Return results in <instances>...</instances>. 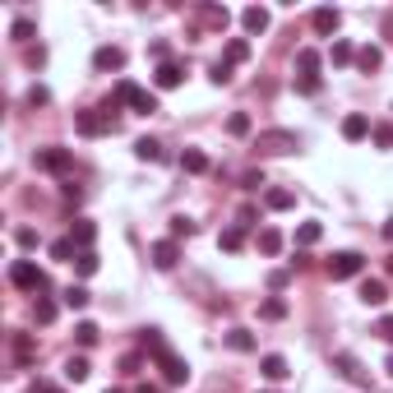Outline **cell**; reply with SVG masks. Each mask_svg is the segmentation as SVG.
<instances>
[{
  "mask_svg": "<svg viewBox=\"0 0 393 393\" xmlns=\"http://www.w3.org/2000/svg\"><path fill=\"white\" fill-rule=\"evenodd\" d=\"M365 273V255L361 250H338V255L329 259V278L333 282H347V278H361Z\"/></svg>",
  "mask_w": 393,
  "mask_h": 393,
  "instance_id": "obj_1",
  "label": "cell"
},
{
  "mask_svg": "<svg viewBox=\"0 0 393 393\" xmlns=\"http://www.w3.org/2000/svg\"><path fill=\"white\" fill-rule=\"evenodd\" d=\"M10 282H15L19 291H46V273L32 264V259H15L10 264Z\"/></svg>",
  "mask_w": 393,
  "mask_h": 393,
  "instance_id": "obj_2",
  "label": "cell"
},
{
  "mask_svg": "<svg viewBox=\"0 0 393 393\" xmlns=\"http://www.w3.org/2000/svg\"><path fill=\"white\" fill-rule=\"evenodd\" d=\"M291 148H301L296 130H264V135H255V153H291Z\"/></svg>",
  "mask_w": 393,
  "mask_h": 393,
  "instance_id": "obj_3",
  "label": "cell"
},
{
  "mask_svg": "<svg viewBox=\"0 0 393 393\" xmlns=\"http://www.w3.org/2000/svg\"><path fill=\"white\" fill-rule=\"evenodd\" d=\"M32 166L37 171H51V176H65L75 166V157H70V148H37L32 153Z\"/></svg>",
  "mask_w": 393,
  "mask_h": 393,
  "instance_id": "obj_4",
  "label": "cell"
},
{
  "mask_svg": "<svg viewBox=\"0 0 393 393\" xmlns=\"http://www.w3.org/2000/svg\"><path fill=\"white\" fill-rule=\"evenodd\" d=\"M75 130L84 139H97V135H106V130H116V121L97 106V111H79V116H75Z\"/></svg>",
  "mask_w": 393,
  "mask_h": 393,
  "instance_id": "obj_5",
  "label": "cell"
},
{
  "mask_svg": "<svg viewBox=\"0 0 393 393\" xmlns=\"http://www.w3.org/2000/svg\"><path fill=\"white\" fill-rule=\"evenodd\" d=\"M153 361H157V370H162V379H166V384H185V379H190V365H185L181 356L171 352V347H166V352H157Z\"/></svg>",
  "mask_w": 393,
  "mask_h": 393,
  "instance_id": "obj_6",
  "label": "cell"
},
{
  "mask_svg": "<svg viewBox=\"0 0 393 393\" xmlns=\"http://www.w3.org/2000/svg\"><path fill=\"white\" fill-rule=\"evenodd\" d=\"M370 116H361V111H352V116H343V139L347 144H361V139H370Z\"/></svg>",
  "mask_w": 393,
  "mask_h": 393,
  "instance_id": "obj_7",
  "label": "cell"
},
{
  "mask_svg": "<svg viewBox=\"0 0 393 393\" xmlns=\"http://www.w3.org/2000/svg\"><path fill=\"white\" fill-rule=\"evenodd\" d=\"M148 255H153V269H176V259H181V245H176V241H171V236H166V241H157V245H153V250H148Z\"/></svg>",
  "mask_w": 393,
  "mask_h": 393,
  "instance_id": "obj_8",
  "label": "cell"
},
{
  "mask_svg": "<svg viewBox=\"0 0 393 393\" xmlns=\"http://www.w3.org/2000/svg\"><path fill=\"white\" fill-rule=\"evenodd\" d=\"M93 70H125V51L121 46H97V51H93Z\"/></svg>",
  "mask_w": 393,
  "mask_h": 393,
  "instance_id": "obj_9",
  "label": "cell"
},
{
  "mask_svg": "<svg viewBox=\"0 0 393 393\" xmlns=\"http://www.w3.org/2000/svg\"><path fill=\"white\" fill-rule=\"evenodd\" d=\"M338 23H343V15H338V10H329V5L310 15V28H315L319 37H333V32H338Z\"/></svg>",
  "mask_w": 393,
  "mask_h": 393,
  "instance_id": "obj_10",
  "label": "cell"
},
{
  "mask_svg": "<svg viewBox=\"0 0 393 393\" xmlns=\"http://www.w3.org/2000/svg\"><path fill=\"white\" fill-rule=\"evenodd\" d=\"M181 79H185V70L176 61H162L157 65V75H153V84H157V88H181Z\"/></svg>",
  "mask_w": 393,
  "mask_h": 393,
  "instance_id": "obj_11",
  "label": "cell"
},
{
  "mask_svg": "<svg viewBox=\"0 0 393 393\" xmlns=\"http://www.w3.org/2000/svg\"><path fill=\"white\" fill-rule=\"evenodd\" d=\"M259 370H264V379H287V375H291L287 356H278V352H269V356L259 361Z\"/></svg>",
  "mask_w": 393,
  "mask_h": 393,
  "instance_id": "obj_12",
  "label": "cell"
},
{
  "mask_svg": "<svg viewBox=\"0 0 393 393\" xmlns=\"http://www.w3.org/2000/svg\"><path fill=\"white\" fill-rule=\"evenodd\" d=\"M255 245H259V255H278V250H282V231L278 227H259V236H255Z\"/></svg>",
  "mask_w": 393,
  "mask_h": 393,
  "instance_id": "obj_13",
  "label": "cell"
},
{
  "mask_svg": "<svg viewBox=\"0 0 393 393\" xmlns=\"http://www.w3.org/2000/svg\"><path fill=\"white\" fill-rule=\"evenodd\" d=\"M361 301L365 305H384L389 301V287H384L379 278H361Z\"/></svg>",
  "mask_w": 393,
  "mask_h": 393,
  "instance_id": "obj_14",
  "label": "cell"
},
{
  "mask_svg": "<svg viewBox=\"0 0 393 393\" xmlns=\"http://www.w3.org/2000/svg\"><path fill=\"white\" fill-rule=\"evenodd\" d=\"M296 70H301V79H319V51L315 46H301L296 51Z\"/></svg>",
  "mask_w": 393,
  "mask_h": 393,
  "instance_id": "obj_15",
  "label": "cell"
},
{
  "mask_svg": "<svg viewBox=\"0 0 393 393\" xmlns=\"http://www.w3.org/2000/svg\"><path fill=\"white\" fill-rule=\"evenodd\" d=\"M241 23H245V32H264L269 28V10L264 5H250V10H241Z\"/></svg>",
  "mask_w": 393,
  "mask_h": 393,
  "instance_id": "obj_16",
  "label": "cell"
},
{
  "mask_svg": "<svg viewBox=\"0 0 393 393\" xmlns=\"http://www.w3.org/2000/svg\"><path fill=\"white\" fill-rule=\"evenodd\" d=\"M181 171H190V176H204V171H209V153L185 148V153H181Z\"/></svg>",
  "mask_w": 393,
  "mask_h": 393,
  "instance_id": "obj_17",
  "label": "cell"
},
{
  "mask_svg": "<svg viewBox=\"0 0 393 393\" xmlns=\"http://www.w3.org/2000/svg\"><path fill=\"white\" fill-rule=\"evenodd\" d=\"M329 61H333V65H352V61H356V46H352L347 37H333V46H329Z\"/></svg>",
  "mask_w": 393,
  "mask_h": 393,
  "instance_id": "obj_18",
  "label": "cell"
},
{
  "mask_svg": "<svg viewBox=\"0 0 393 393\" xmlns=\"http://www.w3.org/2000/svg\"><path fill=\"white\" fill-rule=\"evenodd\" d=\"M356 65H361L365 75H375L379 65H384V51H379V46H370V42H365L361 51H356Z\"/></svg>",
  "mask_w": 393,
  "mask_h": 393,
  "instance_id": "obj_19",
  "label": "cell"
},
{
  "mask_svg": "<svg viewBox=\"0 0 393 393\" xmlns=\"http://www.w3.org/2000/svg\"><path fill=\"white\" fill-rule=\"evenodd\" d=\"M264 204H269L273 213H287L291 204H296V195H291V190H278V185H273V190H264Z\"/></svg>",
  "mask_w": 393,
  "mask_h": 393,
  "instance_id": "obj_20",
  "label": "cell"
},
{
  "mask_svg": "<svg viewBox=\"0 0 393 393\" xmlns=\"http://www.w3.org/2000/svg\"><path fill=\"white\" fill-rule=\"evenodd\" d=\"M88 375H93L88 356H70V361H65V379H70V384H84Z\"/></svg>",
  "mask_w": 393,
  "mask_h": 393,
  "instance_id": "obj_21",
  "label": "cell"
},
{
  "mask_svg": "<svg viewBox=\"0 0 393 393\" xmlns=\"http://www.w3.org/2000/svg\"><path fill=\"white\" fill-rule=\"evenodd\" d=\"M222 61H227V65H245V61H250V42H245V37H231L227 51H222Z\"/></svg>",
  "mask_w": 393,
  "mask_h": 393,
  "instance_id": "obj_22",
  "label": "cell"
},
{
  "mask_svg": "<svg viewBox=\"0 0 393 393\" xmlns=\"http://www.w3.org/2000/svg\"><path fill=\"white\" fill-rule=\"evenodd\" d=\"M70 241H75L79 250H93V241H97V227H93V222H84V218H79V222H75V231H70Z\"/></svg>",
  "mask_w": 393,
  "mask_h": 393,
  "instance_id": "obj_23",
  "label": "cell"
},
{
  "mask_svg": "<svg viewBox=\"0 0 393 393\" xmlns=\"http://www.w3.org/2000/svg\"><path fill=\"white\" fill-rule=\"evenodd\" d=\"M135 157H139V162H162V144L144 135V139L135 144Z\"/></svg>",
  "mask_w": 393,
  "mask_h": 393,
  "instance_id": "obj_24",
  "label": "cell"
},
{
  "mask_svg": "<svg viewBox=\"0 0 393 393\" xmlns=\"http://www.w3.org/2000/svg\"><path fill=\"white\" fill-rule=\"evenodd\" d=\"M75 338H79V347H97V338H102V329H97L93 319H79V324H75Z\"/></svg>",
  "mask_w": 393,
  "mask_h": 393,
  "instance_id": "obj_25",
  "label": "cell"
},
{
  "mask_svg": "<svg viewBox=\"0 0 393 393\" xmlns=\"http://www.w3.org/2000/svg\"><path fill=\"white\" fill-rule=\"evenodd\" d=\"M56 315H61V305L51 301V296H37V305H32V319H37V324H51Z\"/></svg>",
  "mask_w": 393,
  "mask_h": 393,
  "instance_id": "obj_26",
  "label": "cell"
},
{
  "mask_svg": "<svg viewBox=\"0 0 393 393\" xmlns=\"http://www.w3.org/2000/svg\"><path fill=\"white\" fill-rule=\"evenodd\" d=\"M259 319H287V301H282V296H269V301H259Z\"/></svg>",
  "mask_w": 393,
  "mask_h": 393,
  "instance_id": "obj_27",
  "label": "cell"
},
{
  "mask_svg": "<svg viewBox=\"0 0 393 393\" xmlns=\"http://www.w3.org/2000/svg\"><path fill=\"white\" fill-rule=\"evenodd\" d=\"M227 347L231 352H255V333H250V329H231L227 333Z\"/></svg>",
  "mask_w": 393,
  "mask_h": 393,
  "instance_id": "obj_28",
  "label": "cell"
},
{
  "mask_svg": "<svg viewBox=\"0 0 393 393\" xmlns=\"http://www.w3.org/2000/svg\"><path fill=\"white\" fill-rule=\"evenodd\" d=\"M97 269H102V259L93 255V250H79V259H75V273H79V278H93Z\"/></svg>",
  "mask_w": 393,
  "mask_h": 393,
  "instance_id": "obj_29",
  "label": "cell"
},
{
  "mask_svg": "<svg viewBox=\"0 0 393 393\" xmlns=\"http://www.w3.org/2000/svg\"><path fill=\"white\" fill-rule=\"evenodd\" d=\"M61 301L70 305V310H84V305H88L93 296H88V287H84V282H75V287H65V296H61Z\"/></svg>",
  "mask_w": 393,
  "mask_h": 393,
  "instance_id": "obj_30",
  "label": "cell"
},
{
  "mask_svg": "<svg viewBox=\"0 0 393 393\" xmlns=\"http://www.w3.org/2000/svg\"><path fill=\"white\" fill-rule=\"evenodd\" d=\"M51 259H65V264H75V259H79V245L70 241V236H61V241H51Z\"/></svg>",
  "mask_w": 393,
  "mask_h": 393,
  "instance_id": "obj_31",
  "label": "cell"
},
{
  "mask_svg": "<svg viewBox=\"0 0 393 393\" xmlns=\"http://www.w3.org/2000/svg\"><path fill=\"white\" fill-rule=\"evenodd\" d=\"M250 130H255V125H250V116H245V111H231V121H227V135L245 139V135H250Z\"/></svg>",
  "mask_w": 393,
  "mask_h": 393,
  "instance_id": "obj_32",
  "label": "cell"
},
{
  "mask_svg": "<svg viewBox=\"0 0 393 393\" xmlns=\"http://www.w3.org/2000/svg\"><path fill=\"white\" fill-rule=\"evenodd\" d=\"M130 111H139V116H153V111H157V97L139 88V93H135V102H130Z\"/></svg>",
  "mask_w": 393,
  "mask_h": 393,
  "instance_id": "obj_33",
  "label": "cell"
},
{
  "mask_svg": "<svg viewBox=\"0 0 393 393\" xmlns=\"http://www.w3.org/2000/svg\"><path fill=\"white\" fill-rule=\"evenodd\" d=\"M218 245H222V250H241L245 245V227H227L222 236H218Z\"/></svg>",
  "mask_w": 393,
  "mask_h": 393,
  "instance_id": "obj_34",
  "label": "cell"
},
{
  "mask_svg": "<svg viewBox=\"0 0 393 393\" xmlns=\"http://www.w3.org/2000/svg\"><path fill=\"white\" fill-rule=\"evenodd\" d=\"M319 236H324V227H319V222H301V227H296V245H315Z\"/></svg>",
  "mask_w": 393,
  "mask_h": 393,
  "instance_id": "obj_35",
  "label": "cell"
},
{
  "mask_svg": "<svg viewBox=\"0 0 393 393\" xmlns=\"http://www.w3.org/2000/svg\"><path fill=\"white\" fill-rule=\"evenodd\" d=\"M370 139H375V148H393V125H389V121H375Z\"/></svg>",
  "mask_w": 393,
  "mask_h": 393,
  "instance_id": "obj_36",
  "label": "cell"
},
{
  "mask_svg": "<svg viewBox=\"0 0 393 393\" xmlns=\"http://www.w3.org/2000/svg\"><path fill=\"white\" fill-rule=\"evenodd\" d=\"M199 15H204V23H213V28H227V23H231V15H227V10H218V5H204Z\"/></svg>",
  "mask_w": 393,
  "mask_h": 393,
  "instance_id": "obj_37",
  "label": "cell"
},
{
  "mask_svg": "<svg viewBox=\"0 0 393 393\" xmlns=\"http://www.w3.org/2000/svg\"><path fill=\"white\" fill-rule=\"evenodd\" d=\"M333 365H338V375H347V379H365L361 370H356V361L347 356V352H338V356H333Z\"/></svg>",
  "mask_w": 393,
  "mask_h": 393,
  "instance_id": "obj_38",
  "label": "cell"
},
{
  "mask_svg": "<svg viewBox=\"0 0 393 393\" xmlns=\"http://www.w3.org/2000/svg\"><path fill=\"white\" fill-rule=\"evenodd\" d=\"M32 32H37V23H32V19H15V23H10V37H15V42H28Z\"/></svg>",
  "mask_w": 393,
  "mask_h": 393,
  "instance_id": "obj_39",
  "label": "cell"
},
{
  "mask_svg": "<svg viewBox=\"0 0 393 393\" xmlns=\"http://www.w3.org/2000/svg\"><path fill=\"white\" fill-rule=\"evenodd\" d=\"M181 236H195V222L190 218H171V241H181Z\"/></svg>",
  "mask_w": 393,
  "mask_h": 393,
  "instance_id": "obj_40",
  "label": "cell"
},
{
  "mask_svg": "<svg viewBox=\"0 0 393 393\" xmlns=\"http://www.w3.org/2000/svg\"><path fill=\"white\" fill-rule=\"evenodd\" d=\"M231 70H236V65L218 61V65H213V70H209V79H213V84H231Z\"/></svg>",
  "mask_w": 393,
  "mask_h": 393,
  "instance_id": "obj_41",
  "label": "cell"
},
{
  "mask_svg": "<svg viewBox=\"0 0 393 393\" xmlns=\"http://www.w3.org/2000/svg\"><path fill=\"white\" fill-rule=\"evenodd\" d=\"M46 102H51V93H46L42 84H32L28 88V106H46Z\"/></svg>",
  "mask_w": 393,
  "mask_h": 393,
  "instance_id": "obj_42",
  "label": "cell"
},
{
  "mask_svg": "<svg viewBox=\"0 0 393 393\" xmlns=\"http://www.w3.org/2000/svg\"><path fill=\"white\" fill-rule=\"evenodd\" d=\"M15 352H19V361H23V365L32 361V343H28V338H23V333H19V338H15Z\"/></svg>",
  "mask_w": 393,
  "mask_h": 393,
  "instance_id": "obj_43",
  "label": "cell"
},
{
  "mask_svg": "<svg viewBox=\"0 0 393 393\" xmlns=\"http://www.w3.org/2000/svg\"><path fill=\"white\" fill-rule=\"evenodd\" d=\"M15 241L23 245V250H32V245H37V231H32V227H19V231H15Z\"/></svg>",
  "mask_w": 393,
  "mask_h": 393,
  "instance_id": "obj_44",
  "label": "cell"
},
{
  "mask_svg": "<svg viewBox=\"0 0 393 393\" xmlns=\"http://www.w3.org/2000/svg\"><path fill=\"white\" fill-rule=\"evenodd\" d=\"M296 88H301V93H305V97H315V93H319V88H324V79H296Z\"/></svg>",
  "mask_w": 393,
  "mask_h": 393,
  "instance_id": "obj_45",
  "label": "cell"
},
{
  "mask_svg": "<svg viewBox=\"0 0 393 393\" xmlns=\"http://www.w3.org/2000/svg\"><path fill=\"white\" fill-rule=\"evenodd\" d=\"M375 333L384 338V343H393V315H384V319H379V324H375Z\"/></svg>",
  "mask_w": 393,
  "mask_h": 393,
  "instance_id": "obj_46",
  "label": "cell"
},
{
  "mask_svg": "<svg viewBox=\"0 0 393 393\" xmlns=\"http://www.w3.org/2000/svg\"><path fill=\"white\" fill-rule=\"evenodd\" d=\"M241 185H245V190H259V185H264V171H245Z\"/></svg>",
  "mask_w": 393,
  "mask_h": 393,
  "instance_id": "obj_47",
  "label": "cell"
},
{
  "mask_svg": "<svg viewBox=\"0 0 393 393\" xmlns=\"http://www.w3.org/2000/svg\"><path fill=\"white\" fill-rule=\"evenodd\" d=\"M65 204H84V190L79 185H65Z\"/></svg>",
  "mask_w": 393,
  "mask_h": 393,
  "instance_id": "obj_48",
  "label": "cell"
},
{
  "mask_svg": "<svg viewBox=\"0 0 393 393\" xmlns=\"http://www.w3.org/2000/svg\"><path fill=\"white\" fill-rule=\"evenodd\" d=\"M32 393H61V389H51V384H42V379H37V384H32Z\"/></svg>",
  "mask_w": 393,
  "mask_h": 393,
  "instance_id": "obj_49",
  "label": "cell"
},
{
  "mask_svg": "<svg viewBox=\"0 0 393 393\" xmlns=\"http://www.w3.org/2000/svg\"><path fill=\"white\" fill-rule=\"evenodd\" d=\"M135 393H162V389H157V384H139Z\"/></svg>",
  "mask_w": 393,
  "mask_h": 393,
  "instance_id": "obj_50",
  "label": "cell"
},
{
  "mask_svg": "<svg viewBox=\"0 0 393 393\" xmlns=\"http://www.w3.org/2000/svg\"><path fill=\"white\" fill-rule=\"evenodd\" d=\"M384 241L393 245V218H389V222H384Z\"/></svg>",
  "mask_w": 393,
  "mask_h": 393,
  "instance_id": "obj_51",
  "label": "cell"
},
{
  "mask_svg": "<svg viewBox=\"0 0 393 393\" xmlns=\"http://www.w3.org/2000/svg\"><path fill=\"white\" fill-rule=\"evenodd\" d=\"M384 370H389V375H393V356H389V361H384Z\"/></svg>",
  "mask_w": 393,
  "mask_h": 393,
  "instance_id": "obj_52",
  "label": "cell"
},
{
  "mask_svg": "<svg viewBox=\"0 0 393 393\" xmlns=\"http://www.w3.org/2000/svg\"><path fill=\"white\" fill-rule=\"evenodd\" d=\"M384 269H389V278H393V255H389V264H384Z\"/></svg>",
  "mask_w": 393,
  "mask_h": 393,
  "instance_id": "obj_53",
  "label": "cell"
},
{
  "mask_svg": "<svg viewBox=\"0 0 393 393\" xmlns=\"http://www.w3.org/2000/svg\"><path fill=\"white\" fill-rule=\"evenodd\" d=\"M106 393H121V389H106Z\"/></svg>",
  "mask_w": 393,
  "mask_h": 393,
  "instance_id": "obj_54",
  "label": "cell"
}]
</instances>
